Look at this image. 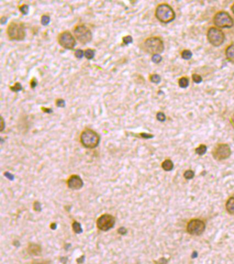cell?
<instances>
[{"instance_id": "obj_1", "label": "cell", "mask_w": 234, "mask_h": 264, "mask_svg": "<svg viewBox=\"0 0 234 264\" xmlns=\"http://www.w3.org/2000/svg\"><path fill=\"white\" fill-rule=\"evenodd\" d=\"M100 138L95 131L90 129L84 130L80 135V142L83 145L88 149H94L97 147Z\"/></svg>"}, {"instance_id": "obj_2", "label": "cell", "mask_w": 234, "mask_h": 264, "mask_svg": "<svg viewBox=\"0 0 234 264\" xmlns=\"http://www.w3.org/2000/svg\"><path fill=\"white\" fill-rule=\"evenodd\" d=\"M142 48L148 54L152 55H160L164 51V42L159 37H151L143 42Z\"/></svg>"}, {"instance_id": "obj_3", "label": "cell", "mask_w": 234, "mask_h": 264, "mask_svg": "<svg viewBox=\"0 0 234 264\" xmlns=\"http://www.w3.org/2000/svg\"><path fill=\"white\" fill-rule=\"evenodd\" d=\"M155 16L162 23L168 24L173 21L175 18V12L169 5L162 4L156 8Z\"/></svg>"}, {"instance_id": "obj_4", "label": "cell", "mask_w": 234, "mask_h": 264, "mask_svg": "<svg viewBox=\"0 0 234 264\" xmlns=\"http://www.w3.org/2000/svg\"><path fill=\"white\" fill-rule=\"evenodd\" d=\"M7 34L11 40L22 41L26 37V28L22 23L12 22L8 26Z\"/></svg>"}, {"instance_id": "obj_5", "label": "cell", "mask_w": 234, "mask_h": 264, "mask_svg": "<svg viewBox=\"0 0 234 264\" xmlns=\"http://www.w3.org/2000/svg\"><path fill=\"white\" fill-rule=\"evenodd\" d=\"M74 33L78 41L83 45L91 42L93 37L91 30L83 24L76 26L74 30Z\"/></svg>"}, {"instance_id": "obj_6", "label": "cell", "mask_w": 234, "mask_h": 264, "mask_svg": "<svg viewBox=\"0 0 234 264\" xmlns=\"http://www.w3.org/2000/svg\"><path fill=\"white\" fill-rule=\"evenodd\" d=\"M207 39L212 46L218 47L224 43L225 37L222 30L212 27L207 32Z\"/></svg>"}, {"instance_id": "obj_7", "label": "cell", "mask_w": 234, "mask_h": 264, "mask_svg": "<svg viewBox=\"0 0 234 264\" xmlns=\"http://www.w3.org/2000/svg\"><path fill=\"white\" fill-rule=\"evenodd\" d=\"M214 23L218 28H232L233 26V20L226 12H218L214 18Z\"/></svg>"}, {"instance_id": "obj_8", "label": "cell", "mask_w": 234, "mask_h": 264, "mask_svg": "<svg viewBox=\"0 0 234 264\" xmlns=\"http://www.w3.org/2000/svg\"><path fill=\"white\" fill-rule=\"evenodd\" d=\"M58 41L63 48L67 50L74 49L76 44V39L69 31H65L59 34Z\"/></svg>"}, {"instance_id": "obj_9", "label": "cell", "mask_w": 234, "mask_h": 264, "mask_svg": "<svg viewBox=\"0 0 234 264\" xmlns=\"http://www.w3.org/2000/svg\"><path fill=\"white\" fill-rule=\"evenodd\" d=\"M205 230V224L204 222L198 219L191 220L187 226V231L190 235H200Z\"/></svg>"}, {"instance_id": "obj_10", "label": "cell", "mask_w": 234, "mask_h": 264, "mask_svg": "<svg viewBox=\"0 0 234 264\" xmlns=\"http://www.w3.org/2000/svg\"><path fill=\"white\" fill-rule=\"evenodd\" d=\"M115 219L113 216L108 214L102 215L97 221L98 228L102 231H107L113 227Z\"/></svg>"}, {"instance_id": "obj_11", "label": "cell", "mask_w": 234, "mask_h": 264, "mask_svg": "<svg viewBox=\"0 0 234 264\" xmlns=\"http://www.w3.org/2000/svg\"><path fill=\"white\" fill-rule=\"evenodd\" d=\"M231 149L228 144H220L213 152L214 158L218 160H223L228 158L231 156Z\"/></svg>"}, {"instance_id": "obj_12", "label": "cell", "mask_w": 234, "mask_h": 264, "mask_svg": "<svg viewBox=\"0 0 234 264\" xmlns=\"http://www.w3.org/2000/svg\"><path fill=\"white\" fill-rule=\"evenodd\" d=\"M67 185L71 189L78 190L80 189L83 186V180L79 175L71 176L67 181Z\"/></svg>"}, {"instance_id": "obj_13", "label": "cell", "mask_w": 234, "mask_h": 264, "mask_svg": "<svg viewBox=\"0 0 234 264\" xmlns=\"http://www.w3.org/2000/svg\"><path fill=\"white\" fill-rule=\"evenodd\" d=\"M226 56L228 60L234 64V45H231L226 50Z\"/></svg>"}, {"instance_id": "obj_14", "label": "cell", "mask_w": 234, "mask_h": 264, "mask_svg": "<svg viewBox=\"0 0 234 264\" xmlns=\"http://www.w3.org/2000/svg\"><path fill=\"white\" fill-rule=\"evenodd\" d=\"M226 208L230 214L234 215V197H230L227 202Z\"/></svg>"}, {"instance_id": "obj_15", "label": "cell", "mask_w": 234, "mask_h": 264, "mask_svg": "<svg viewBox=\"0 0 234 264\" xmlns=\"http://www.w3.org/2000/svg\"><path fill=\"white\" fill-rule=\"evenodd\" d=\"M162 168L164 171H170L172 170V169L174 167V165L173 162H172V160H166L165 161L162 163Z\"/></svg>"}, {"instance_id": "obj_16", "label": "cell", "mask_w": 234, "mask_h": 264, "mask_svg": "<svg viewBox=\"0 0 234 264\" xmlns=\"http://www.w3.org/2000/svg\"><path fill=\"white\" fill-rule=\"evenodd\" d=\"M29 252L30 254H34V255H38L40 253V248L38 245L36 244H31L30 246H29Z\"/></svg>"}, {"instance_id": "obj_17", "label": "cell", "mask_w": 234, "mask_h": 264, "mask_svg": "<svg viewBox=\"0 0 234 264\" xmlns=\"http://www.w3.org/2000/svg\"><path fill=\"white\" fill-rule=\"evenodd\" d=\"M189 79L186 77L181 78L179 81V85L181 88L188 87L189 86Z\"/></svg>"}, {"instance_id": "obj_18", "label": "cell", "mask_w": 234, "mask_h": 264, "mask_svg": "<svg viewBox=\"0 0 234 264\" xmlns=\"http://www.w3.org/2000/svg\"><path fill=\"white\" fill-rule=\"evenodd\" d=\"M207 152V147L204 144H201L196 149V153L199 156H202Z\"/></svg>"}, {"instance_id": "obj_19", "label": "cell", "mask_w": 234, "mask_h": 264, "mask_svg": "<svg viewBox=\"0 0 234 264\" xmlns=\"http://www.w3.org/2000/svg\"><path fill=\"white\" fill-rule=\"evenodd\" d=\"M95 56V51L92 49H87L85 52V56L89 60H91Z\"/></svg>"}, {"instance_id": "obj_20", "label": "cell", "mask_w": 234, "mask_h": 264, "mask_svg": "<svg viewBox=\"0 0 234 264\" xmlns=\"http://www.w3.org/2000/svg\"><path fill=\"white\" fill-rule=\"evenodd\" d=\"M72 228H73L74 231L76 232V233L79 234V233H81V232H82V231H83V229H82V227H81L80 224L77 222H74L73 223Z\"/></svg>"}, {"instance_id": "obj_21", "label": "cell", "mask_w": 234, "mask_h": 264, "mask_svg": "<svg viewBox=\"0 0 234 264\" xmlns=\"http://www.w3.org/2000/svg\"><path fill=\"white\" fill-rule=\"evenodd\" d=\"M10 88H11V90L12 91V92H20L21 90H23L22 86H21V84L20 83H19V82L15 83L13 86H11Z\"/></svg>"}, {"instance_id": "obj_22", "label": "cell", "mask_w": 234, "mask_h": 264, "mask_svg": "<svg viewBox=\"0 0 234 264\" xmlns=\"http://www.w3.org/2000/svg\"><path fill=\"white\" fill-rule=\"evenodd\" d=\"M181 55H182L183 59H185V60H188V59H190L192 58V53L191 51H190V50H184V51H183Z\"/></svg>"}, {"instance_id": "obj_23", "label": "cell", "mask_w": 234, "mask_h": 264, "mask_svg": "<svg viewBox=\"0 0 234 264\" xmlns=\"http://www.w3.org/2000/svg\"><path fill=\"white\" fill-rule=\"evenodd\" d=\"M150 79H151V81L152 83L158 84L161 82V77L160 75L158 74H152L151 76V78H150Z\"/></svg>"}, {"instance_id": "obj_24", "label": "cell", "mask_w": 234, "mask_h": 264, "mask_svg": "<svg viewBox=\"0 0 234 264\" xmlns=\"http://www.w3.org/2000/svg\"><path fill=\"white\" fill-rule=\"evenodd\" d=\"M194 177V172L192 170H188L184 173V178L187 180H191Z\"/></svg>"}, {"instance_id": "obj_25", "label": "cell", "mask_w": 234, "mask_h": 264, "mask_svg": "<svg viewBox=\"0 0 234 264\" xmlns=\"http://www.w3.org/2000/svg\"><path fill=\"white\" fill-rule=\"evenodd\" d=\"M49 21H50V17L48 15H43L41 20H40V22H41L43 26H48L49 24Z\"/></svg>"}, {"instance_id": "obj_26", "label": "cell", "mask_w": 234, "mask_h": 264, "mask_svg": "<svg viewBox=\"0 0 234 264\" xmlns=\"http://www.w3.org/2000/svg\"><path fill=\"white\" fill-rule=\"evenodd\" d=\"M19 11L23 15H27L29 11V6L26 4H23L19 7Z\"/></svg>"}, {"instance_id": "obj_27", "label": "cell", "mask_w": 234, "mask_h": 264, "mask_svg": "<svg viewBox=\"0 0 234 264\" xmlns=\"http://www.w3.org/2000/svg\"><path fill=\"white\" fill-rule=\"evenodd\" d=\"M192 79H193V81L196 83H200L202 81V77L200 76V75H198L197 74H194L192 75Z\"/></svg>"}, {"instance_id": "obj_28", "label": "cell", "mask_w": 234, "mask_h": 264, "mask_svg": "<svg viewBox=\"0 0 234 264\" xmlns=\"http://www.w3.org/2000/svg\"><path fill=\"white\" fill-rule=\"evenodd\" d=\"M152 61H153L155 64H159V63H160L162 61V56L160 55H152Z\"/></svg>"}, {"instance_id": "obj_29", "label": "cell", "mask_w": 234, "mask_h": 264, "mask_svg": "<svg viewBox=\"0 0 234 264\" xmlns=\"http://www.w3.org/2000/svg\"><path fill=\"white\" fill-rule=\"evenodd\" d=\"M157 119L160 122H164L166 119V115L163 112H158L157 114Z\"/></svg>"}, {"instance_id": "obj_30", "label": "cell", "mask_w": 234, "mask_h": 264, "mask_svg": "<svg viewBox=\"0 0 234 264\" xmlns=\"http://www.w3.org/2000/svg\"><path fill=\"white\" fill-rule=\"evenodd\" d=\"M123 41V43L125 44V45H128V44L131 43L133 42V37L130 35H128L126 37H123L122 39Z\"/></svg>"}, {"instance_id": "obj_31", "label": "cell", "mask_w": 234, "mask_h": 264, "mask_svg": "<svg viewBox=\"0 0 234 264\" xmlns=\"http://www.w3.org/2000/svg\"><path fill=\"white\" fill-rule=\"evenodd\" d=\"M85 56V52H84L82 50L78 49L75 52V56L78 59H82L83 56Z\"/></svg>"}, {"instance_id": "obj_32", "label": "cell", "mask_w": 234, "mask_h": 264, "mask_svg": "<svg viewBox=\"0 0 234 264\" xmlns=\"http://www.w3.org/2000/svg\"><path fill=\"white\" fill-rule=\"evenodd\" d=\"M56 105H57V106L58 107V108H64L65 106V102L63 99H58L57 100V101H56Z\"/></svg>"}, {"instance_id": "obj_33", "label": "cell", "mask_w": 234, "mask_h": 264, "mask_svg": "<svg viewBox=\"0 0 234 264\" xmlns=\"http://www.w3.org/2000/svg\"><path fill=\"white\" fill-rule=\"evenodd\" d=\"M36 86H37V81L35 79V78H33V79L32 80V81H31V83H30V86L33 89V88L36 87Z\"/></svg>"}, {"instance_id": "obj_34", "label": "cell", "mask_w": 234, "mask_h": 264, "mask_svg": "<svg viewBox=\"0 0 234 264\" xmlns=\"http://www.w3.org/2000/svg\"><path fill=\"white\" fill-rule=\"evenodd\" d=\"M141 136L143 138H151L153 137V136H152V135L148 134H142Z\"/></svg>"}, {"instance_id": "obj_35", "label": "cell", "mask_w": 234, "mask_h": 264, "mask_svg": "<svg viewBox=\"0 0 234 264\" xmlns=\"http://www.w3.org/2000/svg\"><path fill=\"white\" fill-rule=\"evenodd\" d=\"M43 112H47V113H51L52 112V109H47V108H43Z\"/></svg>"}, {"instance_id": "obj_36", "label": "cell", "mask_w": 234, "mask_h": 264, "mask_svg": "<svg viewBox=\"0 0 234 264\" xmlns=\"http://www.w3.org/2000/svg\"><path fill=\"white\" fill-rule=\"evenodd\" d=\"M119 230L121 231V232H119V233H120V234H125L126 232V230H125V229H124V228H121L119 229Z\"/></svg>"}, {"instance_id": "obj_37", "label": "cell", "mask_w": 234, "mask_h": 264, "mask_svg": "<svg viewBox=\"0 0 234 264\" xmlns=\"http://www.w3.org/2000/svg\"><path fill=\"white\" fill-rule=\"evenodd\" d=\"M231 123H232V126L234 127V114L231 118Z\"/></svg>"}, {"instance_id": "obj_38", "label": "cell", "mask_w": 234, "mask_h": 264, "mask_svg": "<svg viewBox=\"0 0 234 264\" xmlns=\"http://www.w3.org/2000/svg\"><path fill=\"white\" fill-rule=\"evenodd\" d=\"M4 119H3V118L2 117V128H1V131H3V130H4Z\"/></svg>"}, {"instance_id": "obj_39", "label": "cell", "mask_w": 234, "mask_h": 264, "mask_svg": "<svg viewBox=\"0 0 234 264\" xmlns=\"http://www.w3.org/2000/svg\"><path fill=\"white\" fill-rule=\"evenodd\" d=\"M197 256H198L197 253L194 252V253H193V254H192V258H196V257H197Z\"/></svg>"}, {"instance_id": "obj_40", "label": "cell", "mask_w": 234, "mask_h": 264, "mask_svg": "<svg viewBox=\"0 0 234 264\" xmlns=\"http://www.w3.org/2000/svg\"><path fill=\"white\" fill-rule=\"evenodd\" d=\"M32 264H45V263L43 262H35V263H33Z\"/></svg>"}, {"instance_id": "obj_41", "label": "cell", "mask_w": 234, "mask_h": 264, "mask_svg": "<svg viewBox=\"0 0 234 264\" xmlns=\"http://www.w3.org/2000/svg\"><path fill=\"white\" fill-rule=\"evenodd\" d=\"M232 10L233 12L234 13V4L232 6Z\"/></svg>"}]
</instances>
